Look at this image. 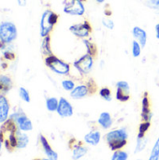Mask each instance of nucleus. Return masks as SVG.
<instances>
[{"label":"nucleus","instance_id":"f257e3e1","mask_svg":"<svg viewBox=\"0 0 159 160\" xmlns=\"http://www.w3.org/2000/svg\"><path fill=\"white\" fill-rule=\"evenodd\" d=\"M104 139L112 151L122 150L127 143L128 132L126 128H121L109 131L104 136Z\"/></svg>","mask_w":159,"mask_h":160},{"label":"nucleus","instance_id":"f03ea898","mask_svg":"<svg viewBox=\"0 0 159 160\" xmlns=\"http://www.w3.org/2000/svg\"><path fill=\"white\" fill-rule=\"evenodd\" d=\"M45 65L54 73L62 76H67L70 73V65L54 54L45 57Z\"/></svg>","mask_w":159,"mask_h":160},{"label":"nucleus","instance_id":"7ed1b4c3","mask_svg":"<svg viewBox=\"0 0 159 160\" xmlns=\"http://www.w3.org/2000/svg\"><path fill=\"white\" fill-rule=\"evenodd\" d=\"M58 14L51 9H46L43 12L40 20V36L42 38L50 36V33L52 31L53 26L58 22Z\"/></svg>","mask_w":159,"mask_h":160},{"label":"nucleus","instance_id":"20e7f679","mask_svg":"<svg viewBox=\"0 0 159 160\" xmlns=\"http://www.w3.org/2000/svg\"><path fill=\"white\" fill-rule=\"evenodd\" d=\"M97 84L94 82L93 79L89 78L86 82L81 83L79 85H76V87L70 92V97L73 99H82L92 94H94L97 91Z\"/></svg>","mask_w":159,"mask_h":160},{"label":"nucleus","instance_id":"39448f33","mask_svg":"<svg viewBox=\"0 0 159 160\" xmlns=\"http://www.w3.org/2000/svg\"><path fill=\"white\" fill-rule=\"evenodd\" d=\"M95 65V57L85 53L77 60L73 62V67L80 73L81 76H87L94 68Z\"/></svg>","mask_w":159,"mask_h":160},{"label":"nucleus","instance_id":"423d86ee","mask_svg":"<svg viewBox=\"0 0 159 160\" xmlns=\"http://www.w3.org/2000/svg\"><path fill=\"white\" fill-rule=\"evenodd\" d=\"M17 38V28L11 22H3L0 23V41L4 44H9Z\"/></svg>","mask_w":159,"mask_h":160},{"label":"nucleus","instance_id":"0eeeda50","mask_svg":"<svg viewBox=\"0 0 159 160\" xmlns=\"http://www.w3.org/2000/svg\"><path fill=\"white\" fill-rule=\"evenodd\" d=\"M84 0H67L64 4V12L72 16H82L85 13Z\"/></svg>","mask_w":159,"mask_h":160},{"label":"nucleus","instance_id":"6e6552de","mask_svg":"<svg viewBox=\"0 0 159 160\" xmlns=\"http://www.w3.org/2000/svg\"><path fill=\"white\" fill-rule=\"evenodd\" d=\"M69 31L77 38H87L91 32H92V26L88 21H83L80 23H75L69 26Z\"/></svg>","mask_w":159,"mask_h":160},{"label":"nucleus","instance_id":"1a4fd4ad","mask_svg":"<svg viewBox=\"0 0 159 160\" xmlns=\"http://www.w3.org/2000/svg\"><path fill=\"white\" fill-rule=\"evenodd\" d=\"M10 119H12L16 123L18 128L21 129L22 131L25 132V131H30L33 129L32 122L22 112H18L13 113L10 116Z\"/></svg>","mask_w":159,"mask_h":160},{"label":"nucleus","instance_id":"9d476101","mask_svg":"<svg viewBox=\"0 0 159 160\" xmlns=\"http://www.w3.org/2000/svg\"><path fill=\"white\" fill-rule=\"evenodd\" d=\"M115 98L120 102H127L130 99V86L126 81H119L115 84Z\"/></svg>","mask_w":159,"mask_h":160},{"label":"nucleus","instance_id":"9b49d317","mask_svg":"<svg viewBox=\"0 0 159 160\" xmlns=\"http://www.w3.org/2000/svg\"><path fill=\"white\" fill-rule=\"evenodd\" d=\"M56 112L60 117L67 118V117H71L73 115L74 109H73V106L71 105V103L66 98L61 97L59 98V104H58V108H57Z\"/></svg>","mask_w":159,"mask_h":160},{"label":"nucleus","instance_id":"f8f14e48","mask_svg":"<svg viewBox=\"0 0 159 160\" xmlns=\"http://www.w3.org/2000/svg\"><path fill=\"white\" fill-rule=\"evenodd\" d=\"M153 113L151 111V103L148 97V93L145 92L142 99V118L144 122H151Z\"/></svg>","mask_w":159,"mask_h":160},{"label":"nucleus","instance_id":"ddd939ff","mask_svg":"<svg viewBox=\"0 0 159 160\" xmlns=\"http://www.w3.org/2000/svg\"><path fill=\"white\" fill-rule=\"evenodd\" d=\"M132 36L135 40H137L142 48H144L147 44V33L146 31L140 27V26H134L132 29Z\"/></svg>","mask_w":159,"mask_h":160},{"label":"nucleus","instance_id":"4468645a","mask_svg":"<svg viewBox=\"0 0 159 160\" xmlns=\"http://www.w3.org/2000/svg\"><path fill=\"white\" fill-rule=\"evenodd\" d=\"M39 140H40V143H41V146L44 150V153L45 155L47 156L48 159L50 160H58V155L55 151L52 150V148L51 147V145L49 144L47 139L43 136V135H40L39 136Z\"/></svg>","mask_w":159,"mask_h":160},{"label":"nucleus","instance_id":"2eb2a0df","mask_svg":"<svg viewBox=\"0 0 159 160\" xmlns=\"http://www.w3.org/2000/svg\"><path fill=\"white\" fill-rule=\"evenodd\" d=\"M97 124L103 128V129H110L113 125V120L110 112H103L99 114L97 119Z\"/></svg>","mask_w":159,"mask_h":160},{"label":"nucleus","instance_id":"dca6fc26","mask_svg":"<svg viewBox=\"0 0 159 160\" xmlns=\"http://www.w3.org/2000/svg\"><path fill=\"white\" fill-rule=\"evenodd\" d=\"M84 142L85 143L92 145V146H97L101 140V133L99 130H91L89 131L85 136H84Z\"/></svg>","mask_w":159,"mask_h":160},{"label":"nucleus","instance_id":"f3484780","mask_svg":"<svg viewBox=\"0 0 159 160\" xmlns=\"http://www.w3.org/2000/svg\"><path fill=\"white\" fill-rule=\"evenodd\" d=\"M71 148H72V156H71L72 160H80L88 152L87 147H85L81 142H76L73 146H71Z\"/></svg>","mask_w":159,"mask_h":160},{"label":"nucleus","instance_id":"a211bd4d","mask_svg":"<svg viewBox=\"0 0 159 160\" xmlns=\"http://www.w3.org/2000/svg\"><path fill=\"white\" fill-rule=\"evenodd\" d=\"M9 112V104L7 99L0 95V123H5L7 120Z\"/></svg>","mask_w":159,"mask_h":160},{"label":"nucleus","instance_id":"6ab92c4d","mask_svg":"<svg viewBox=\"0 0 159 160\" xmlns=\"http://www.w3.org/2000/svg\"><path fill=\"white\" fill-rule=\"evenodd\" d=\"M15 137H16V148L18 149H23L27 146L29 142V138L28 136L24 133V131H22L21 129L17 128L15 131Z\"/></svg>","mask_w":159,"mask_h":160},{"label":"nucleus","instance_id":"aec40b11","mask_svg":"<svg viewBox=\"0 0 159 160\" xmlns=\"http://www.w3.org/2000/svg\"><path fill=\"white\" fill-rule=\"evenodd\" d=\"M12 87V81L8 76H0V95L7 93Z\"/></svg>","mask_w":159,"mask_h":160},{"label":"nucleus","instance_id":"412c9836","mask_svg":"<svg viewBox=\"0 0 159 160\" xmlns=\"http://www.w3.org/2000/svg\"><path fill=\"white\" fill-rule=\"evenodd\" d=\"M41 52L43 55H45V57L52 54V52L51 49V37L50 36L43 38L42 42H41Z\"/></svg>","mask_w":159,"mask_h":160},{"label":"nucleus","instance_id":"4be33fe9","mask_svg":"<svg viewBox=\"0 0 159 160\" xmlns=\"http://www.w3.org/2000/svg\"><path fill=\"white\" fill-rule=\"evenodd\" d=\"M82 43L84 44V46L86 48V53L95 57L97 53V48L96 44L93 43L90 39H86V38L82 39Z\"/></svg>","mask_w":159,"mask_h":160},{"label":"nucleus","instance_id":"5701e85b","mask_svg":"<svg viewBox=\"0 0 159 160\" xmlns=\"http://www.w3.org/2000/svg\"><path fill=\"white\" fill-rule=\"evenodd\" d=\"M61 86L65 91L70 93L76 87V82H75V80H73L71 78H66V79L62 80Z\"/></svg>","mask_w":159,"mask_h":160},{"label":"nucleus","instance_id":"b1692460","mask_svg":"<svg viewBox=\"0 0 159 160\" xmlns=\"http://www.w3.org/2000/svg\"><path fill=\"white\" fill-rule=\"evenodd\" d=\"M58 104H59V99H57L56 98H48L46 99V108L51 112L57 111Z\"/></svg>","mask_w":159,"mask_h":160},{"label":"nucleus","instance_id":"393cba45","mask_svg":"<svg viewBox=\"0 0 159 160\" xmlns=\"http://www.w3.org/2000/svg\"><path fill=\"white\" fill-rule=\"evenodd\" d=\"M147 142H148V140L146 137L137 138V143H136V148H135L134 153L138 154V153L142 152V150H144L147 146Z\"/></svg>","mask_w":159,"mask_h":160},{"label":"nucleus","instance_id":"a878e982","mask_svg":"<svg viewBox=\"0 0 159 160\" xmlns=\"http://www.w3.org/2000/svg\"><path fill=\"white\" fill-rule=\"evenodd\" d=\"M98 94H99V96H100L105 101L111 102L112 99V90H111L109 87H102V88H100L99 91H98Z\"/></svg>","mask_w":159,"mask_h":160},{"label":"nucleus","instance_id":"bb28decb","mask_svg":"<svg viewBox=\"0 0 159 160\" xmlns=\"http://www.w3.org/2000/svg\"><path fill=\"white\" fill-rule=\"evenodd\" d=\"M142 45L137 41V40H133L132 41V45H131V52H132V56L134 58H138L141 56L142 54Z\"/></svg>","mask_w":159,"mask_h":160},{"label":"nucleus","instance_id":"cd10ccee","mask_svg":"<svg viewBox=\"0 0 159 160\" xmlns=\"http://www.w3.org/2000/svg\"><path fill=\"white\" fill-rule=\"evenodd\" d=\"M128 159V154L124 150H117L114 151L111 160H127Z\"/></svg>","mask_w":159,"mask_h":160},{"label":"nucleus","instance_id":"c85d7f7f","mask_svg":"<svg viewBox=\"0 0 159 160\" xmlns=\"http://www.w3.org/2000/svg\"><path fill=\"white\" fill-rule=\"evenodd\" d=\"M151 127V122H142L140 127H139V133H138V137L137 138H142L145 137V133L149 130Z\"/></svg>","mask_w":159,"mask_h":160},{"label":"nucleus","instance_id":"c756f323","mask_svg":"<svg viewBox=\"0 0 159 160\" xmlns=\"http://www.w3.org/2000/svg\"><path fill=\"white\" fill-rule=\"evenodd\" d=\"M148 160H159V138L157 140L155 145L153 146Z\"/></svg>","mask_w":159,"mask_h":160},{"label":"nucleus","instance_id":"7c9ffc66","mask_svg":"<svg viewBox=\"0 0 159 160\" xmlns=\"http://www.w3.org/2000/svg\"><path fill=\"white\" fill-rule=\"evenodd\" d=\"M19 96H20V98L23 101H25L27 103L30 102V95H29V92L24 87H20V89H19Z\"/></svg>","mask_w":159,"mask_h":160},{"label":"nucleus","instance_id":"2f4dec72","mask_svg":"<svg viewBox=\"0 0 159 160\" xmlns=\"http://www.w3.org/2000/svg\"><path fill=\"white\" fill-rule=\"evenodd\" d=\"M102 24H103L104 27H106L109 30H112L114 28V26H115L114 22L112 20H111L110 18H107V17L102 19Z\"/></svg>","mask_w":159,"mask_h":160},{"label":"nucleus","instance_id":"473e14b6","mask_svg":"<svg viewBox=\"0 0 159 160\" xmlns=\"http://www.w3.org/2000/svg\"><path fill=\"white\" fill-rule=\"evenodd\" d=\"M145 5L152 9L159 10V0H147Z\"/></svg>","mask_w":159,"mask_h":160},{"label":"nucleus","instance_id":"72a5a7b5","mask_svg":"<svg viewBox=\"0 0 159 160\" xmlns=\"http://www.w3.org/2000/svg\"><path fill=\"white\" fill-rule=\"evenodd\" d=\"M4 56H5L6 59H9V60H12V59L14 58V54H13L12 52H5Z\"/></svg>","mask_w":159,"mask_h":160},{"label":"nucleus","instance_id":"f704fd0d","mask_svg":"<svg viewBox=\"0 0 159 160\" xmlns=\"http://www.w3.org/2000/svg\"><path fill=\"white\" fill-rule=\"evenodd\" d=\"M17 2H18V5L19 6H21V7H24L25 5H26V0H17Z\"/></svg>","mask_w":159,"mask_h":160},{"label":"nucleus","instance_id":"c9c22d12","mask_svg":"<svg viewBox=\"0 0 159 160\" xmlns=\"http://www.w3.org/2000/svg\"><path fill=\"white\" fill-rule=\"evenodd\" d=\"M156 37L157 39H159V23L156 25Z\"/></svg>","mask_w":159,"mask_h":160},{"label":"nucleus","instance_id":"e433bc0d","mask_svg":"<svg viewBox=\"0 0 159 160\" xmlns=\"http://www.w3.org/2000/svg\"><path fill=\"white\" fill-rule=\"evenodd\" d=\"M97 3H99V4H102V3H104L105 2V0H96Z\"/></svg>","mask_w":159,"mask_h":160},{"label":"nucleus","instance_id":"4c0bfd02","mask_svg":"<svg viewBox=\"0 0 159 160\" xmlns=\"http://www.w3.org/2000/svg\"><path fill=\"white\" fill-rule=\"evenodd\" d=\"M103 65H104V61H101V63H100V67L102 68V67H103Z\"/></svg>","mask_w":159,"mask_h":160},{"label":"nucleus","instance_id":"58836bf2","mask_svg":"<svg viewBox=\"0 0 159 160\" xmlns=\"http://www.w3.org/2000/svg\"><path fill=\"white\" fill-rule=\"evenodd\" d=\"M2 141H1V139H0V151H1V147H2Z\"/></svg>","mask_w":159,"mask_h":160},{"label":"nucleus","instance_id":"ea45409f","mask_svg":"<svg viewBox=\"0 0 159 160\" xmlns=\"http://www.w3.org/2000/svg\"><path fill=\"white\" fill-rule=\"evenodd\" d=\"M42 160H50V159H48V158H47V159H46V158H44V159H42Z\"/></svg>","mask_w":159,"mask_h":160},{"label":"nucleus","instance_id":"a19ab883","mask_svg":"<svg viewBox=\"0 0 159 160\" xmlns=\"http://www.w3.org/2000/svg\"><path fill=\"white\" fill-rule=\"evenodd\" d=\"M34 160H42V159H34Z\"/></svg>","mask_w":159,"mask_h":160},{"label":"nucleus","instance_id":"79ce46f5","mask_svg":"<svg viewBox=\"0 0 159 160\" xmlns=\"http://www.w3.org/2000/svg\"><path fill=\"white\" fill-rule=\"evenodd\" d=\"M158 14H159V10H158Z\"/></svg>","mask_w":159,"mask_h":160},{"label":"nucleus","instance_id":"37998d69","mask_svg":"<svg viewBox=\"0 0 159 160\" xmlns=\"http://www.w3.org/2000/svg\"><path fill=\"white\" fill-rule=\"evenodd\" d=\"M138 160H142V159H138Z\"/></svg>","mask_w":159,"mask_h":160}]
</instances>
